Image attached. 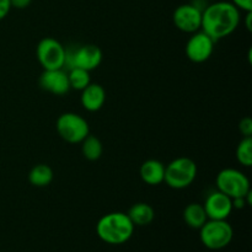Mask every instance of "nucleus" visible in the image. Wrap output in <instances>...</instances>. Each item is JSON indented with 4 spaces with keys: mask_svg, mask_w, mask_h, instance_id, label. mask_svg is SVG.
Wrapping results in <instances>:
<instances>
[{
    "mask_svg": "<svg viewBox=\"0 0 252 252\" xmlns=\"http://www.w3.org/2000/svg\"><path fill=\"white\" fill-rule=\"evenodd\" d=\"M240 24V10L231 1H217L202 11L201 30L214 41L228 37Z\"/></svg>",
    "mask_w": 252,
    "mask_h": 252,
    "instance_id": "obj_1",
    "label": "nucleus"
},
{
    "mask_svg": "<svg viewBox=\"0 0 252 252\" xmlns=\"http://www.w3.org/2000/svg\"><path fill=\"white\" fill-rule=\"evenodd\" d=\"M97 236L110 245H122L134 234V224L122 212H112L101 217L96 224Z\"/></svg>",
    "mask_w": 252,
    "mask_h": 252,
    "instance_id": "obj_2",
    "label": "nucleus"
},
{
    "mask_svg": "<svg viewBox=\"0 0 252 252\" xmlns=\"http://www.w3.org/2000/svg\"><path fill=\"white\" fill-rule=\"evenodd\" d=\"M197 172V165L191 158H176L165 165L164 182L174 189H184L193 184Z\"/></svg>",
    "mask_w": 252,
    "mask_h": 252,
    "instance_id": "obj_3",
    "label": "nucleus"
},
{
    "mask_svg": "<svg viewBox=\"0 0 252 252\" xmlns=\"http://www.w3.org/2000/svg\"><path fill=\"white\" fill-rule=\"evenodd\" d=\"M202 244L209 250H221L231 243L234 238L233 226L226 220L208 219L199 229Z\"/></svg>",
    "mask_w": 252,
    "mask_h": 252,
    "instance_id": "obj_4",
    "label": "nucleus"
},
{
    "mask_svg": "<svg viewBox=\"0 0 252 252\" xmlns=\"http://www.w3.org/2000/svg\"><path fill=\"white\" fill-rule=\"evenodd\" d=\"M56 128L59 137L70 144L81 143L90 134L88 121L83 116L74 112H65L59 116Z\"/></svg>",
    "mask_w": 252,
    "mask_h": 252,
    "instance_id": "obj_5",
    "label": "nucleus"
},
{
    "mask_svg": "<svg viewBox=\"0 0 252 252\" xmlns=\"http://www.w3.org/2000/svg\"><path fill=\"white\" fill-rule=\"evenodd\" d=\"M102 62V51L96 44H84L80 47L65 48V63L64 66L70 70L81 68L91 71L97 68Z\"/></svg>",
    "mask_w": 252,
    "mask_h": 252,
    "instance_id": "obj_6",
    "label": "nucleus"
},
{
    "mask_svg": "<svg viewBox=\"0 0 252 252\" xmlns=\"http://www.w3.org/2000/svg\"><path fill=\"white\" fill-rule=\"evenodd\" d=\"M217 189L218 191L223 192L231 199L236 197H244L249 191H251L250 181L248 176L240 170L223 169L217 175Z\"/></svg>",
    "mask_w": 252,
    "mask_h": 252,
    "instance_id": "obj_7",
    "label": "nucleus"
},
{
    "mask_svg": "<svg viewBox=\"0 0 252 252\" xmlns=\"http://www.w3.org/2000/svg\"><path fill=\"white\" fill-rule=\"evenodd\" d=\"M36 56L44 70L63 69L65 63V47L52 37H44L36 48Z\"/></svg>",
    "mask_w": 252,
    "mask_h": 252,
    "instance_id": "obj_8",
    "label": "nucleus"
},
{
    "mask_svg": "<svg viewBox=\"0 0 252 252\" xmlns=\"http://www.w3.org/2000/svg\"><path fill=\"white\" fill-rule=\"evenodd\" d=\"M202 11L196 4H182L175 9L172 21L180 31L194 33L201 30Z\"/></svg>",
    "mask_w": 252,
    "mask_h": 252,
    "instance_id": "obj_9",
    "label": "nucleus"
},
{
    "mask_svg": "<svg viewBox=\"0 0 252 252\" xmlns=\"http://www.w3.org/2000/svg\"><path fill=\"white\" fill-rule=\"evenodd\" d=\"M214 41L206 32L197 31L192 33L186 43V56L193 63H204L214 52Z\"/></svg>",
    "mask_w": 252,
    "mask_h": 252,
    "instance_id": "obj_10",
    "label": "nucleus"
},
{
    "mask_svg": "<svg viewBox=\"0 0 252 252\" xmlns=\"http://www.w3.org/2000/svg\"><path fill=\"white\" fill-rule=\"evenodd\" d=\"M39 86L42 90L53 95H65L70 90L68 73L64 69H47L39 76Z\"/></svg>",
    "mask_w": 252,
    "mask_h": 252,
    "instance_id": "obj_11",
    "label": "nucleus"
},
{
    "mask_svg": "<svg viewBox=\"0 0 252 252\" xmlns=\"http://www.w3.org/2000/svg\"><path fill=\"white\" fill-rule=\"evenodd\" d=\"M208 219L213 220H226L233 212V201L223 192H212L203 204Z\"/></svg>",
    "mask_w": 252,
    "mask_h": 252,
    "instance_id": "obj_12",
    "label": "nucleus"
},
{
    "mask_svg": "<svg viewBox=\"0 0 252 252\" xmlns=\"http://www.w3.org/2000/svg\"><path fill=\"white\" fill-rule=\"evenodd\" d=\"M80 101L83 107L89 112H97L102 108L106 101V91L100 84L90 83L81 90Z\"/></svg>",
    "mask_w": 252,
    "mask_h": 252,
    "instance_id": "obj_13",
    "label": "nucleus"
},
{
    "mask_svg": "<svg viewBox=\"0 0 252 252\" xmlns=\"http://www.w3.org/2000/svg\"><path fill=\"white\" fill-rule=\"evenodd\" d=\"M140 179L149 186H158L164 182L165 165L155 159L147 160L142 164L139 170Z\"/></svg>",
    "mask_w": 252,
    "mask_h": 252,
    "instance_id": "obj_14",
    "label": "nucleus"
},
{
    "mask_svg": "<svg viewBox=\"0 0 252 252\" xmlns=\"http://www.w3.org/2000/svg\"><path fill=\"white\" fill-rule=\"evenodd\" d=\"M127 216L129 217L130 221L138 226L149 225L155 218V212L150 204L139 202V203L133 204L128 211Z\"/></svg>",
    "mask_w": 252,
    "mask_h": 252,
    "instance_id": "obj_15",
    "label": "nucleus"
},
{
    "mask_svg": "<svg viewBox=\"0 0 252 252\" xmlns=\"http://www.w3.org/2000/svg\"><path fill=\"white\" fill-rule=\"evenodd\" d=\"M184 220L189 228L201 229L208 220L203 204L189 203V206H186V208L184 209Z\"/></svg>",
    "mask_w": 252,
    "mask_h": 252,
    "instance_id": "obj_16",
    "label": "nucleus"
},
{
    "mask_svg": "<svg viewBox=\"0 0 252 252\" xmlns=\"http://www.w3.org/2000/svg\"><path fill=\"white\" fill-rule=\"evenodd\" d=\"M53 170L49 165L38 164L31 169L29 174V181L34 187H46L53 181Z\"/></svg>",
    "mask_w": 252,
    "mask_h": 252,
    "instance_id": "obj_17",
    "label": "nucleus"
},
{
    "mask_svg": "<svg viewBox=\"0 0 252 252\" xmlns=\"http://www.w3.org/2000/svg\"><path fill=\"white\" fill-rule=\"evenodd\" d=\"M81 152H83V155L85 157V159L90 160V161H96L102 155V143H101V140L97 137L89 134L81 142Z\"/></svg>",
    "mask_w": 252,
    "mask_h": 252,
    "instance_id": "obj_18",
    "label": "nucleus"
},
{
    "mask_svg": "<svg viewBox=\"0 0 252 252\" xmlns=\"http://www.w3.org/2000/svg\"><path fill=\"white\" fill-rule=\"evenodd\" d=\"M68 79H69V85H70V89H74V90H78V91L84 90V89L91 83L90 71L81 68L70 69L68 73Z\"/></svg>",
    "mask_w": 252,
    "mask_h": 252,
    "instance_id": "obj_19",
    "label": "nucleus"
},
{
    "mask_svg": "<svg viewBox=\"0 0 252 252\" xmlns=\"http://www.w3.org/2000/svg\"><path fill=\"white\" fill-rule=\"evenodd\" d=\"M236 159L243 166L250 167L252 165V138L244 137L236 148Z\"/></svg>",
    "mask_w": 252,
    "mask_h": 252,
    "instance_id": "obj_20",
    "label": "nucleus"
},
{
    "mask_svg": "<svg viewBox=\"0 0 252 252\" xmlns=\"http://www.w3.org/2000/svg\"><path fill=\"white\" fill-rule=\"evenodd\" d=\"M239 130L244 137H251L252 135V120L250 117H245L239 123Z\"/></svg>",
    "mask_w": 252,
    "mask_h": 252,
    "instance_id": "obj_21",
    "label": "nucleus"
},
{
    "mask_svg": "<svg viewBox=\"0 0 252 252\" xmlns=\"http://www.w3.org/2000/svg\"><path fill=\"white\" fill-rule=\"evenodd\" d=\"M231 2L239 10H243L245 12L252 11V0H231Z\"/></svg>",
    "mask_w": 252,
    "mask_h": 252,
    "instance_id": "obj_22",
    "label": "nucleus"
},
{
    "mask_svg": "<svg viewBox=\"0 0 252 252\" xmlns=\"http://www.w3.org/2000/svg\"><path fill=\"white\" fill-rule=\"evenodd\" d=\"M11 10V2L10 0H0V21L4 20L9 15Z\"/></svg>",
    "mask_w": 252,
    "mask_h": 252,
    "instance_id": "obj_23",
    "label": "nucleus"
},
{
    "mask_svg": "<svg viewBox=\"0 0 252 252\" xmlns=\"http://www.w3.org/2000/svg\"><path fill=\"white\" fill-rule=\"evenodd\" d=\"M11 2V7H16V9H26L30 6L32 0H10Z\"/></svg>",
    "mask_w": 252,
    "mask_h": 252,
    "instance_id": "obj_24",
    "label": "nucleus"
},
{
    "mask_svg": "<svg viewBox=\"0 0 252 252\" xmlns=\"http://www.w3.org/2000/svg\"><path fill=\"white\" fill-rule=\"evenodd\" d=\"M231 201H233V208H235V209H243V208H245L246 206H248V203H246L245 196H244V197H236V198H233Z\"/></svg>",
    "mask_w": 252,
    "mask_h": 252,
    "instance_id": "obj_25",
    "label": "nucleus"
},
{
    "mask_svg": "<svg viewBox=\"0 0 252 252\" xmlns=\"http://www.w3.org/2000/svg\"><path fill=\"white\" fill-rule=\"evenodd\" d=\"M245 24H246V29L249 30V31H251L252 30V24H251V20H252V11H249L246 12V17H245Z\"/></svg>",
    "mask_w": 252,
    "mask_h": 252,
    "instance_id": "obj_26",
    "label": "nucleus"
}]
</instances>
